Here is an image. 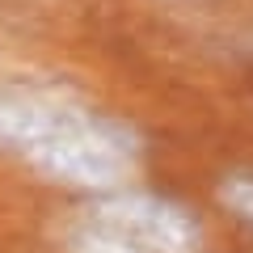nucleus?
Wrapping results in <instances>:
<instances>
[{"instance_id": "f03ea898", "label": "nucleus", "mask_w": 253, "mask_h": 253, "mask_svg": "<svg viewBox=\"0 0 253 253\" xmlns=\"http://www.w3.org/2000/svg\"><path fill=\"white\" fill-rule=\"evenodd\" d=\"M93 215L126 232L148 253H199L203 228L181 203L152 190H106L93 199Z\"/></svg>"}, {"instance_id": "20e7f679", "label": "nucleus", "mask_w": 253, "mask_h": 253, "mask_svg": "<svg viewBox=\"0 0 253 253\" xmlns=\"http://www.w3.org/2000/svg\"><path fill=\"white\" fill-rule=\"evenodd\" d=\"M219 203L241 219L245 228H253V169H232L219 177Z\"/></svg>"}, {"instance_id": "7ed1b4c3", "label": "nucleus", "mask_w": 253, "mask_h": 253, "mask_svg": "<svg viewBox=\"0 0 253 253\" xmlns=\"http://www.w3.org/2000/svg\"><path fill=\"white\" fill-rule=\"evenodd\" d=\"M68 253H148V249L135 245L126 232H118L114 224L89 215L68 228Z\"/></svg>"}, {"instance_id": "f257e3e1", "label": "nucleus", "mask_w": 253, "mask_h": 253, "mask_svg": "<svg viewBox=\"0 0 253 253\" xmlns=\"http://www.w3.org/2000/svg\"><path fill=\"white\" fill-rule=\"evenodd\" d=\"M0 148L68 190L106 194L135 173V135L46 84H0Z\"/></svg>"}]
</instances>
